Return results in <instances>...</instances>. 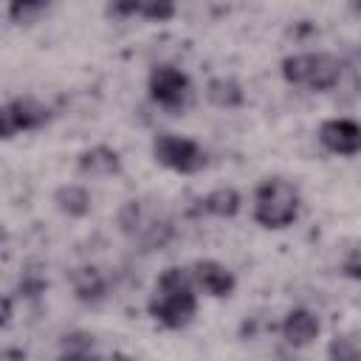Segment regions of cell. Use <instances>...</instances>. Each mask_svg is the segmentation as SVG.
Wrapping results in <instances>:
<instances>
[{
  "mask_svg": "<svg viewBox=\"0 0 361 361\" xmlns=\"http://www.w3.org/2000/svg\"><path fill=\"white\" fill-rule=\"evenodd\" d=\"M195 310H197V299H195L192 274L180 265H169L158 276L155 293L149 299L152 319L169 330H180L195 319Z\"/></svg>",
  "mask_w": 361,
  "mask_h": 361,
  "instance_id": "1",
  "label": "cell"
},
{
  "mask_svg": "<svg viewBox=\"0 0 361 361\" xmlns=\"http://www.w3.org/2000/svg\"><path fill=\"white\" fill-rule=\"evenodd\" d=\"M299 214V189L285 178H265L254 192V220L265 228H285Z\"/></svg>",
  "mask_w": 361,
  "mask_h": 361,
  "instance_id": "2",
  "label": "cell"
},
{
  "mask_svg": "<svg viewBox=\"0 0 361 361\" xmlns=\"http://www.w3.org/2000/svg\"><path fill=\"white\" fill-rule=\"evenodd\" d=\"M152 158L161 166L175 169L180 175H195L206 166L203 147L192 138H180V135H172V133H164L152 141Z\"/></svg>",
  "mask_w": 361,
  "mask_h": 361,
  "instance_id": "3",
  "label": "cell"
},
{
  "mask_svg": "<svg viewBox=\"0 0 361 361\" xmlns=\"http://www.w3.org/2000/svg\"><path fill=\"white\" fill-rule=\"evenodd\" d=\"M149 96L161 107L180 113L192 104V82L183 71H178L172 65H158L149 73Z\"/></svg>",
  "mask_w": 361,
  "mask_h": 361,
  "instance_id": "4",
  "label": "cell"
},
{
  "mask_svg": "<svg viewBox=\"0 0 361 361\" xmlns=\"http://www.w3.org/2000/svg\"><path fill=\"white\" fill-rule=\"evenodd\" d=\"M48 121V107L37 99H14L0 104V138H11L20 130H37Z\"/></svg>",
  "mask_w": 361,
  "mask_h": 361,
  "instance_id": "5",
  "label": "cell"
},
{
  "mask_svg": "<svg viewBox=\"0 0 361 361\" xmlns=\"http://www.w3.org/2000/svg\"><path fill=\"white\" fill-rule=\"evenodd\" d=\"M319 141L336 155H355L361 149V127L353 118H327L319 127Z\"/></svg>",
  "mask_w": 361,
  "mask_h": 361,
  "instance_id": "6",
  "label": "cell"
},
{
  "mask_svg": "<svg viewBox=\"0 0 361 361\" xmlns=\"http://www.w3.org/2000/svg\"><path fill=\"white\" fill-rule=\"evenodd\" d=\"M189 274L192 282L200 285L209 296H228L234 290V274L217 259H197Z\"/></svg>",
  "mask_w": 361,
  "mask_h": 361,
  "instance_id": "7",
  "label": "cell"
},
{
  "mask_svg": "<svg viewBox=\"0 0 361 361\" xmlns=\"http://www.w3.org/2000/svg\"><path fill=\"white\" fill-rule=\"evenodd\" d=\"M282 336L288 344L305 347L319 336V319L305 307H293L282 322Z\"/></svg>",
  "mask_w": 361,
  "mask_h": 361,
  "instance_id": "8",
  "label": "cell"
},
{
  "mask_svg": "<svg viewBox=\"0 0 361 361\" xmlns=\"http://www.w3.org/2000/svg\"><path fill=\"white\" fill-rule=\"evenodd\" d=\"M121 169V158L116 149L110 147H90L79 155V172L82 175H90V178H107V175H116Z\"/></svg>",
  "mask_w": 361,
  "mask_h": 361,
  "instance_id": "9",
  "label": "cell"
},
{
  "mask_svg": "<svg viewBox=\"0 0 361 361\" xmlns=\"http://www.w3.org/2000/svg\"><path fill=\"white\" fill-rule=\"evenodd\" d=\"M341 79V62L338 56L327 54V51H316L313 54V73H310V82L307 87L310 90H330L336 87Z\"/></svg>",
  "mask_w": 361,
  "mask_h": 361,
  "instance_id": "10",
  "label": "cell"
},
{
  "mask_svg": "<svg viewBox=\"0 0 361 361\" xmlns=\"http://www.w3.org/2000/svg\"><path fill=\"white\" fill-rule=\"evenodd\" d=\"M206 99L214 104V107H223V110H231V107H240L245 93H243V85L231 76H217L206 85Z\"/></svg>",
  "mask_w": 361,
  "mask_h": 361,
  "instance_id": "11",
  "label": "cell"
},
{
  "mask_svg": "<svg viewBox=\"0 0 361 361\" xmlns=\"http://www.w3.org/2000/svg\"><path fill=\"white\" fill-rule=\"evenodd\" d=\"M54 203L68 217H85L90 212V195H87L85 186H76V183L59 186L56 195H54Z\"/></svg>",
  "mask_w": 361,
  "mask_h": 361,
  "instance_id": "12",
  "label": "cell"
},
{
  "mask_svg": "<svg viewBox=\"0 0 361 361\" xmlns=\"http://www.w3.org/2000/svg\"><path fill=\"white\" fill-rule=\"evenodd\" d=\"M240 195L231 189V186H220L214 192H209L203 200H200V209L214 214V217H234L240 212Z\"/></svg>",
  "mask_w": 361,
  "mask_h": 361,
  "instance_id": "13",
  "label": "cell"
},
{
  "mask_svg": "<svg viewBox=\"0 0 361 361\" xmlns=\"http://www.w3.org/2000/svg\"><path fill=\"white\" fill-rule=\"evenodd\" d=\"M73 290L82 302H96L104 296V279L96 268H79L73 271Z\"/></svg>",
  "mask_w": 361,
  "mask_h": 361,
  "instance_id": "14",
  "label": "cell"
},
{
  "mask_svg": "<svg viewBox=\"0 0 361 361\" xmlns=\"http://www.w3.org/2000/svg\"><path fill=\"white\" fill-rule=\"evenodd\" d=\"M327 355L330 361H361V347H358V338L353 333H341L330 341L327 347Z\"/></svg>",
  "mask_w": 361,
  "mask_h": 361,
  "instance_id": "15",
  "label": "cell"
},
{
  "mask_svg": "<svg viewBox=\"0 0 361 361\" xmlns=\"http://www.w3.org/2000/svg\"><path fill=\"white\" fill-rule=\"evenodd\" d=\"M48 11V6L42 3V0H14L11 6H8V17L14 20V23H37L42 14Z\"/></svg>",
  "mask_w": 361,
  "mask_h": 361,
  "instance_id": "16",
  "label": "cell"
},
{
  "mask_svg": "<svg viewBox=\"0 0 361 361\" xmlns=\"http://www.w3.org/2000/svg\"><path fill=\"white\" fill-rule=\"evenodd\" d=\"M118 226H121V231L124 234H141L144 231V217H141V206L135 203V200H127L124 206H121V212H118Z\"/></svg>",
  "mask_w": 361,
  "mask_h": 361,
  "instance_id": "17",
  "label": "cell"
},
{
  "mask_svg": "<svg viewBox=\"0 0 361 361\" xmlns=\"http://www.w3.org/2000/svg\"><path fill=\"white\" fill-rule=\"evenodd\" d=\"M138 14H141V17H147V20H155V23H161V20H169V17L175 14V6H172V3L147 0V3H138Z\"/></svg>",
  "mask_w": 361,
  "mask_h": 361,
  "instance_id": "18",
  "label": "cell"
},
{
  "mask_svg": "<svg viewBox=\"0 0 361 361\" xmlns=\"http://www.w3.org/2000/svg\"><path fill=\"white\" fill-rule=\"evenodd\" d=\"M62 361H102V358H96V355L87 353V350H68V353L62 355Z\"/></svg>",
  "mask_w": 361,
  "mask_h": 361,
  "instance_id": "19",
  "label": "cell"
},
{
  "mask_svg": "<svg viewBox=\"0 0 361 361\" xmlns=\"http://www.w3.org/2000/svg\"><path fill=\"white\" fill-rule=\"evenodd\" d=\"M11 319V299L8 296H0V327Z\"/></svg>",
  "mask_w": 361,
  "mask_h": 361,
  "instance_id": "20",
  "label": "cell"
},
{
  "mask_svg": "<svg viewBox=\"0 0 361 361\" xmlns=\"http://www.w3.org/2000/svg\"><path fill=\"white\" fill-rule=\"evenodd\" d=\"M344 271H347V276H353V279H358V251H353V254H350V259H347V265H344Z\"/></svg>",
  "mask_w": 361,
  "mask_h": 361,
  "instance_id": "21",
  "label": "cell"
},
{
  "mask_svg": "<svg viewBox=\"0 0 361 361\" xmlns=\"http://www.w3.org/2000/svg\"><path fill=\"white\" fill-rule=\"evenodd\" d=\"M104 361H135V358H130V355H124V353H113V355L104 358Z\"/></svg>",
  "mask_w": 361,
  "mask_h": 361,
  "instance_id": "22",
  "label": "cell"
}]
</instances>
